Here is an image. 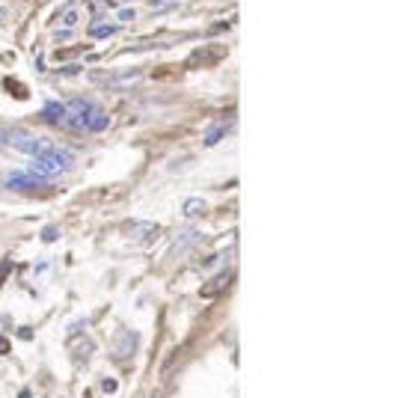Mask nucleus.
<instances>
[{"label":"nucleus","instance_id":"nucleus-1","mask_svg":"<svg viewBox=\"0 0 395 398\" xmlns=\"http://www.w3.org/2000/svg\"><path fill=\"white\" fill-rule=\"evenodd\" d=\"M33 170L42 173L45 179H54V175H63L72 170V154H65L63 149H54L48 146L45 152H39L36 158H33Z\"/></svg>","mask_w":395,"mask_h":398},{"label":"nucleus","instance_id":"nucleus-2","mask_svg":"<svg viewBox=\"0 0 395 398\" xmlns=\"http://www.w3.org/2000/svg\"><path fill=\"white\" fill-rule=\"evenodd\" d=\"M6 143H9V146H13L15 152L30 154V158H36L39 152H45V149H48V143H45V140L36 137L33 131H24V128L9 131V134H6Z\"/></svg>","mask_w":395,"mask_h":398},{"label":"nucleus","instance_id":"nucleus-3","mask_svg":"<svg viewBox=\"0 0 395 398\" xmlns=\"http://www.w3.org/2000/svg\"><path fill=\"white\" fill-rule=\"evenodd\" d=\"M232 280H235V271H220L211 282H205V285H202L200 294H202V297H217V294H223V292L229 289V282H232Z\"/></svg>","mask_w":395,"mask_h":398},{"label":"nucleus","instance_id":"nucleus-4","mask_svg":"<svg viewBox=\"0 0 395 398\" xmlns=\"http://www.w3.org/2000/svg\"><path fill=\"white\" fill-rule=\"evenodd\" d=\"M9 187H15V191H36V187L45 184V179H36L33 173H15L6 179Z\"/></svg>","mask_w":395,"mask_h":398},{"label":"nucleus","instance_id":"nucleus-5","mask_svg":"<svg viewBox=\"0 0 395 398\" xmlns=\"http://www.w3.org/2000/svg\"><path fill=\"white\" fill-rule=\"evenodd\" d=\"M200 238H202V235H200V232H196V229H184L182 235L172 241V256H182V253L188 250L191 244H200Z\"/></svg>","mask_w":395,"mask_h":398},{"label":"nucleus","instance_id":"nucleus-6","mask_svg":"<svg viewBox=\"0 0 395 398\" xmlns=\"http://www.w3.org/2000/svg\"><path fill=\"white\" fill-rule=\"evenodd\" d=\"M107 125H111V119H107V113L104 110H90V113H86V128L83 131H92V134H98V131H104Z\"/></svg>","mask_w":395,"mask_h":398},{"label":"nucleus","instance_id":"nucleus-7","mask_svg":"<svg viewBox=\"0 0 395 398\" xmlns=\"http://www.w3.org/2000/svg\"><path fill=\"white\" fill-rule=\"evenodd\" d=\"M63 116H65V104H60V102H51L45 110H42V119H45V122H63Z\"/></svg>","mask_w":395,"mask_h":398},{"label":"nucleus","instance_id":"nucleus-8","mask_svg":"<svg viewBox=\"0 0 395 398\" xmlns=\"http://www.w3.org/2000/svg\"><path fill=\"white\" fill-rule=\"evenodd\" d=\"M140 81V72H131V74H119V77H111L107 86H113V90H125V86H134Z\"/></svg>","mask_w":395,"mask_h":398},{"label":"nucleus","instance_id":"nucleus-9","mask_svg":"<svg viewBox=\"0 0 395 398\" xmlns=\"http://www.w3.org/2000/svg\"><path fill=\"white\" fill-rule=\"evenodd\" d=\"M205 208H208L205 199H196V196H193V199H188V202L182 205V212H184V217H196V214H202Z\"/></svg>","mask_w":395,"mask_h":398},{"label":"nucleus","instance_id":"nucleus-10","mask_svg":"<svg viewBox=\"0 0 395 398\" xmlns=\"http://www.w3.org/2000/svg\"><path fill=\"white\" fill-rule=\"evenodd\" d=\"M116 30H119L116 24H95V27L90 30V36H92V39H111Z\"/></svg>","mask_w":395,"mask_h":398},{"label":"nucleus","instance_id":"nucleus-11","mask_svg":"<svg viewBox=\"0 0 395 398\" xmlns=\"http://www.w3.org/2000/svg\"><path fill=\"white\" fill-rule=\"evenodd\" d=\"M226 131H229V125H217L214 134H208V137H205V146H214V143L220 140V137H226Z\"/></svg>","mask_w":395,"mask_h":398},{"label":"nucleus","instance_id":"nucleus-12","mask_svg":"<svg viewBox=\"0 0 395 398\" xmlns=\"http://www.w3.org/2000/svg\"><path fill=\"white\" fill-rule=\"evenodd\" d=\"M119 18H122V21H134L137 13H134V9H119Z\"/></svg>","mask_w":395,"mask_h":398},{"label":"nucleus","instance_id":"nucleus-13","mask_svg":"<svg viewBox=\"0 0 395 398\" xmlns=\"http://www.w3.org/2000/svg\"><path fill=\"white\" fill-rule=\"evenodd\" d=\"M104 392H116V381H113V378L104 381Z\"/></svg>","mask_w":395,"mask_h":398},{"label":"nucleus","instance_id":"nucleus-14","mask_svg":"<svg viewBox=\"0 0 395 398\" xmlns=\"http://www.w3.org/2000/svg\"><path fill=\"white\" fill-rule=\"evenodd\" d=\"M3 146H6V131L0 128V149H3Z\"/></svg>","mask_w":395,"mask_h":398},{"label":"nucleus","instance_id":"nucleus-15","mask_svg":"<svg viewBox=\"0 0 395 398\" xmlns=\"http://www.w3.org/2000/svg\"><path fill=\"white\" fill-rule=\"evenodd\" d=\"M3 21H6V9L0 6V24H3Z\"/></svg>","mask_w":395,"mask_h":398},{"label":"nucleus","instance_id":"nucleus-16","mask_svg":"<svg viewBox=\"0 0 395 398\" xmlns=\"http://www.w3.org/2000/svg\"><path fill=\"white\" fill-rule=\"evenodd\" d=\"M0 351H6V345H3V339H0Z\"/></svg>","mask_w":395,"mask_h":398}]
</instances>
